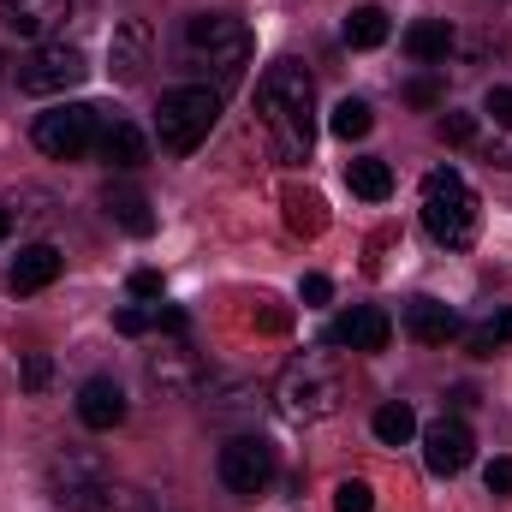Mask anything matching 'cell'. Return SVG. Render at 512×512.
Segmentation results:
<instances>
[{
	"mask_svg": "<svg viewBox=\"0 0 512 512\" xmlns=\"http://www.w3.org/2000/svg\"><path fill=\"white\" fill-rule=\"evenodd\" d=\"M185 54L203 72H215L221 84H233L251 60V30L227 12H197V18H185Z\"/></svg>",
	"mask_w": 512,
	"mask_h": 512,
	"instance_id": "cell-5",
	"label": "cell"
},
{
	"mask_svg": "<svg viewBox=\"0 0 512 512\" xmlns=\"http://www.w3.org/2000/svg\"><path fill=\"white\" fill-rule=\"evenodd\" d=\"M340 399H346V382H340V364H334L328 352L292 358V364L280 370V382H274V405H280L292 423H322V417L340 411Z\"/></svg>",
	"mask_w": 512,
	"mask_h": 512,
	"instance_id": "cell-3",
	"label": "cell"
},
{
	"mask_svg": "<svg viewBox=\"0 0 512 512\" xmlns=\"http://www.w3.org/2000/svg\"><path fill=\"white\" fill-rule=\"evenodd\" d=\"M512 346V310H495V316H483L477 328H471V352L477 358H495V352H507Z\"/></svg>",
	"mask_w": 512,
	"mask_h": 512,
	"instance_id": "cell-24",
	"label": "cell"
},
{
	"mask_svg": "<svg viewBox=\"0 0 512 512\" xmlns=\"http://www.w3.org/2000/svg\"><path fill=\"white\" fill-rule=\"evenodd\" d=\"M495 161H501V167H512V131L501 137V143H495Z\"/></svg>",
	"mask_w": 512,
	"mask_h": 512,
	"instance_id": "cell-38",
	"label": "cell"
},
{
	"mask_svg": "<svg viewBox=\"0 0 512 512\" xmlns=\"http://www.w3.org/2000/svg\"><path fill=\"white\" fill-rule=\"evenodd\" d=\"M423 227H429V239L447 245V251H471V245H477L483 209H477V191L465 185V173L435 167V173L423 179Z\"/></svg>",
	"mask_w": 512,
	"mask_h": 512,
	"instance_id": "cell-2",
	"label": "cell"
},
{
	"mask_svg": "<svg viewBox=\"0 0 512 512\" xmlns=\"http://www.w3.org/2000/svg\"><path fill=\"white\" fill-rule=\"evenodd\" d=\"M370 429H376V441H387V447H405V441L417 435V411H411L405 399H387L382 411H376V423H370Z\"/></svg>",
	"mask_w": 512,
	"mask_h": 512,
	"instance_id": "cell-22",
	"label": "cell"
},
{
	"mask_svg": "<svg viewBox=\"0 0 512 512\" xmlns=\"http://www.w3.org/2000/svg\"><path fill=\"white\" fill-rule=\"evenodd\" d=\"M102 209H108V221H114V227H126L131 239H149V233H155L149 197H143L137 185H108V191H102Z\"/></svg>",
	"mask_w": 512,
	"mask_h": 512,
	"instance_id": "cell-19",
	"label": "cell"
},
{
	"mask_svg": "<svg viewBox=\"0 0 512 512\" xmlns=\"http://www.w3.org/2000/svg\"><path fill=\"white\" fill-rule=\"evenodd\" d=\"M405 102H411V108H435V102H441V78H411V84H405Z\"/></svg>",
	"mask_w": 512,
	"mask_h": 512,
	"instance_id": "cell-32",
	"label": "cell"
},
{
	"mask_svg": "<svg viewBox=\"0 0 512 512\" xmlns=\"http://www.w3.org/2000/svg\"><path fill=\"white\" fill-rule=\"evenodd\" d=\"M66 12H72V0H0V24L12 36H48L66 24Z\"/></svg>",
	"mask_w": 512,
	"mask_h": 512,
	"instance_id": "cell-15",
	"label": "cell"
},
{
	"mask_svg": "<svg viewBox=\"0 0 512 512\" xmlns=\"http://www.w3.org/2000/svg\"><path fill=\"white\" fill-rule=\"evenodd\" d=\"M370 126H376V114H370V102H358V96H346V102L328 114V131L346 137V143H352V137H370Z\"/></svg>",
	"mask_w": 512,
	"mask_h": 512,
	"instance_id": "cell-25",
	"label": "cell"
},
{
	"mask_svg": "<svg viewBox=\"0 0 512 512\" xmlns=\"http://www.w3.org/2000/svg\"><path fill=\"white\" fill-rule=\"evenodd\" d=\"M90 512H155L149 507V495L143 489H126V483H108V495L96 501Z\"/></svg>",
	"mask_w": 512,
	"mask_h": 512,
	"instance_id": "cell-28",
	"label": "cell"
},
{
	"mask_svg": "<svg viewBox=\"0 0 512 512\" xmlns=\"http://www.w3.org/2000/svg\"><path fill=\"white\" fill-rule=\"evenodd\" d=\"M149 48H155V36H149V24H143V18L114 24V42H108V72H114L120 84H137V78H143V66H149Z\"/></svg>",
	"mask_w": 512,
	"mask_h": 512,
	"instance_id": "cell-13",
	"label": "cell"
},
{
	"mask_svg": "<svg viewBox=\"0 0 512 512\" xmlns=\"http://www.w3.org/2000/svg\"><path fill=\"white\" fill-rule=\"evenodd\" d=\"M405 334H411L417 346H447V340L459 334V316H453V304L417 298V304H405Z\"/></svg>",
	"mask_w": 512,
	"mask_h": 512,
	"instance_id": "cell-17",
	"label": "cell"
},
{
	"mask_svg": "<svg viewBox=\"0 0 512 512\" xmlns=\"http://www.w3.org/2000/svg\"><path fill=\"white\" fill-rule=\"evenodd\" d=\"M102 120H108V114L90 108V102H60V108H48V114L36 120V149L54 155V161H78V155L96 149Z\"/></svg>",
	"mask_w": 512,
	"mask_h": 512,
	"instance_id": "cell-7",
	"label": "cell"
},
{
	"mask_svg": "<svg viewBox=\"0 0 512 512\" xmlns=\"http://www.w3.org/2000/svg\"><path fill=\"white\" fill-rule=\"evenodd\" d=\"M483 483H489V495H512V459H495L483 471Z\"/></svg>",
	"mask_w": 512,
	"mask_h": 512,
	"instance_id": "cell-36",
	"label": "cell"
},
{
	"mask_svg": "<svg viewBox=\"0 0 512 512\" xmlns=\"http://www.w3.org/2000/svg\"><path fill=\"white\" fill-rule=\"evenodd\" d=\"M298 298H304V304H328V298H334V280H328V274H304Z\"/></svg>",
	"mask_w": 512,
	"mask_h": 512,
	"instance_id": "cell-34",
	"label": "cell"
},
{
	"mask_svg": "<svg viewBox=\"0 0 512 512\" xmlns=\"http://www.w3.org/2000/svg\"><path fill=\"white\" fill-rule=\"evenodd\" d=\"M6 233H12V209H0V245H6Z\"/></svg>",
	"mask_w": 512,
	"mask_h": 512,
	"instance_id": "cell-39",
	"label": "cell"
},
{
	"mask_svg": "<svg viewBox=\"0 0 512 512\" xmlns=\"http://www.w3.org/2000/svg\"><path fill=\"white\" fill-rule=\"evenodd\" d=\"M60 268H66V256L54 251V245H30V251H18V262L6 268V286L12 292H42V286L60 280Z\"/></svg>",
	"mask_w": 512,
	"mask_h": 512,
	"instance_id": "cell-18",
	"label": "cell"
},
{
	"mask_svg": "<svg viewBox=\"0 0 512 512\" xmlns=\"http://www.w3.org/2000/svg\"><path fill=\"white\" fill-rule=\"evenodd\" d=\"M24 387L36 393V387H48V358L36 352V358H24Z\"/></svg>",
	"mask_w": 512,
	"mask_h": 512,
	"instance_id": "cell-37",
	"label": "cell"
},
{
	"mask_svg": "<svg viewBox=\"0 0 512 512\" xmlns=\"http://www.w3.org/2000/svg\"><path fill=\"white\" fill-rule=\"evenodd\" d=\"M334 512H376V489H370L364 477H346V483L334 489Z\"/></svg>",
	"mask_w": 512,
	"mask_h": 512,
	"instance_id": "cell-27",
	"label": "cell"
},
{
	"mask_svg": "<svg viewBox=\"0 0 512 512\" xmlns=\"http://www.w3.org/2000/svg\"><path fill=\"white\" fill-rule=\"evenodd\" d=\"M84 78H90V60H84V48H72V42H42L36 54L18 60V90H24V96H66V90H78Z\"/></svg>",
	"mask_w": 512,
	"mask_h": 512,
	"instance_id": "cell-8",
	"label": "cell"
},
{
	"mask_svg": "<svg viewBox=\"0 0 512 512\" xmlns=\"http://www.w3.org/2000/svg\"><path fill=\"white\" fill-rule=\"evenodd\" d=\"M471 447H477V441H471V423H465V417H447V411H441V417L423 429V465H429L435 477H459V471L471 465Z\"/></svg>",
	"mask_w": 512,
	"mask_h": 512,
	"instance_id": "cell-10",
	"label": "cell"
},
{
	"mask_svg": "<svg viewBox=\"0 0 512 512\" xmlns=\"http://www.w3.org/2000/svg\"><path fill=\"white\" fill-rule=\"evenodd\" d=\"M346 185H352L364 203H382L387 191H393V167L376 161V155H364V161H352V167H346Z\"/></svg>",
	"mask_w": 512,
	"mask_h": 512,
	"instance_id": "cell-21",
	"label": "cell"
},
{
	"mask_svg": "<svg viewBox=\"0 0 512 512\" xmlns=\"http://www.w3.org/2000/svg\"><path fill=\"white\" fill-rule=\"evenodd\" d=\"M256 114L274 137V149L286 161H304L310 155V137H316V84L298 60H274L262 78H256Z\"/></svg>",
	"mask_w": 512,
	"mask_h": 512,
	"instance_id": "cell-1",
	"label": "cell"
},
{
	"mask_svg": "<svg viewBox=\"0 0 512 512\" xmlns=\"http://www.w3.org/2000/svg\"><path fill=\"white\" fill-rule=\"evenodd\" d=\"M286 221H292V233H322V197L316 191H286Z\"/></svg>",
	"mask_w": 512,
	"mask_h": 512,
	"instance_id": "cell-26",
	"label": "cell"
},
{
	"mask_svg": "<svg viewBox=\"0 0 512 512\" xmlns=\"http://www.w3.org/2000/svg\"><path fill=\"white\" fill-rule=\"evenodd\" d=\"M441 137H447V143H471V137H477V114H453V108H447V114H441Z\"/></svg>",
	"mask_w": 512,
	"mask_h": 512,
	"instance_id": "cell-31",
	"label": "cell"
},
{
	"mask_svg": "<svg viewBox=\"0 0 512 512\" xmlns=\"http://www.w3.org/2000/svg\"><path fill=\"white\" fill-rule=\"evenodd\" d=\"M274 471H280V459H274V447H268L262 435H233V441L221 447V483H227L233 495H245V501L274 483Z\"/></svg>",
	"mask_w": 512,
	"mask_h": 512,
	"instance_id": "cell-9",
	"label": "cell"
},
{
	"mask_svg": "<svg viewBox=\"0 0 512 512\" xmlns=\"http://www.w3.org/2000/svg\"><path fill=\"white\" fill-rule=\"evenodd\" d=\"M483 114H489L501 131H512V84H495V90L483 96Z\"/></svg>",
	"mask_w": 512,
	"mask_h": 512,
	"instance_id": "cell-30",
	"label": "cell"
},
{
	"mask_svg": "<svg viewBox=\"0 0 512 512\" xmlns=\"http://www.w3.org/2000/svg\"><path fill=\"white\" fill-rule=\"evenodd\" d=\"M405 54H411L417 66L447 60V54H453V24H447V18H417V24L405 30Z\"/></svg>",
	"mask_w": 512,
	"mask_h": 512,
	"instance_id": "cell-20",
	"label": "cell"
},
{
	"mask_svg": "<svg viewBox=\"0 0 512 512\" xmlns=\"http://www.w3.org/2000/svg\"><path fill=\"white\" fill-rule=\"evenodd\" d=\"M96 155L108 161V167H120V173H131V167H143V155H149V137L131 126V120H102V137H96Z\"/></svg>",
	"mask_w": 512,
	"mask_h": 512,
	"instance_id": "cell-16",
	"label": "cell"
},
{
	"mask_svg": "<svg viewBox=\"0 0 512 512\" xmlns=\"http://www.w3.org/2000/svg\"><path fill=\"white\" fill-rule=\"evenodd\" d=\"M387 42V12L382 6H358L346 18V48H382Z\"/></svg>",
	"mask_w": 512,
	"mask_h": 512,
	"instance_id": "cell-23",
	"label": "cell"
},
{
	"mask_svg": "<svg viewBox=\"0 0 512 512\" xmlns=\"http://www.w3.org/2000/svg\"><path fill=\"white\" fill-rule=\"evenodd\" d=\"M387 340H393V322L370 304L334 316V328H328V346H340V352H387Z\"/></svg>",
	"mask_w": 512,
	"mask_h": 512,
	"instance_id": "cell-11",
	"label": "cell"
},
{
	"mask_svg": "<svg viewBox=\"0 0 512 512\" xmlns=\"http://www.w3.org/2000/svg\"><path fill=\"white\" fill-rule=\"evenodd\" d=\"M131 298H137V304L161 298V274H155V268H137V274H131Z\"/></svg>",
	"mask_w": 512,
	"mask_h": 512,
	"instance_id": "cell-33",
	"label": "cell"
},
{
	"mask_svg": "<svg viewBox=\"0 0 512 512\" xmlns=\"http://www.w3.org/2000/svg\"><path fill=\"white\" fill-rule=\"evenodd\" d=\"M155 328H161V334H173V340H179V334H185V328H191V322H185V310H179V304H155Z\"/></svg>",
	"mask_w": 512,
	"mask_h": 512,
	"instance_id": "cell-35",
	"label": "cell"
},
{
	"mask_svg": "<svg viewBox=\"0 0 512 512\" xmlns=\"http://www.w3.org/2000/svg\"><path fill=\"white\" fill-rule=\"evenodd\" d=\"M108 483H114V471H108V459L96 447H66V453L48 459V501L54 507L90 512L108 495Z\"/></svg>",
	"mask_w": 512,
	"mask_h": 512,
	"instance_id": "cell-6",
	"label": "cell"
},
{
	"mask_svg": "<svg viewBox=\"0 0 512 512\" xmlns=\"http://www.w3.org/2000/svg\"><path fill=\"white\" fill-rule=\"evenodd\" d=\"M215 120H221V96H215L209 84H179V90H167L161 108H155V137H161L167 155H191V149L215 131Z\"/></svg>",
	"mask_w": 512,
	"mask_h": 512,
	"instance_id": "cell-4",
	"label": "cell"
},
{
	"mask_svg": "<svg viewBox=\"0 0 512 512\" xmlns=\"http://www.w3.org/2000/svg\"><path fill=\"white\" fill-rule=\"evenodd\" d=\"M149 382L161 387V393H197V387H203V358L185 346V334L167 340V346L149 358Z\"/></svg>",
	"mask_w": 512,
	"mask_h": 512,
	"instance_id": "cell-12",
	"label": "cell"
},
{
	"mask_svg": "<svg viewBox=\"0 0 512 512\" xmlns=\"http://www.w3.org/2000/svg\"><path fill=\"white\" fill-rule=\"evenodd\" d=\"M78 417H84V429H120L126 423V393L114 376H90V382L78 387Z\"/></svg>",
	"mask_w": 512,
	"mask_h": 512,
	"instance_id": "cell-14",
	"label": "cell"
},
{
	"mask_svg": "<svg viewBox=\"0 0 512 512\" xmlns=\"http://www.w3.org/2000/svg\"><path fill=\"white\" fill-rule=\"evenodd\" d=\"M114 328H120L126 340L149 334V328H155V304H131V310H120V316H114Z\"/></svg>",
	"mask_w": 512,
	"mask_h": 512,
	"instance_id": "cell-29",
	"label": "cell"
}]
</instances>
